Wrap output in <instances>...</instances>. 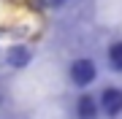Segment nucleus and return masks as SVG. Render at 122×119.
Wrapping results in <instances>:
<instances>
[{"instance_id":"1","label":"nucleus","mask_w":122,"mask_h":119,"mask_svg":"<svg viewBox=\"0 0 122 119\" xmlns=\"http://www.w3.org/2000/svg\"><path fill=\"white\" fill-rule=\"evenodd\" d=\"M95 76H98V71H95V62H92V60H76L73 65H71V79H73L79 87L92 84Z\"/></svg>"},{"instance_id":"2","label":"nucleus","mask_w":122,"mask_h":119,"mask_svg":"<svg viewBox=\"0 0 122 119\" xmlns=\"http://www.w3.org/2000/svg\"><path fill=\"white\" fill-rule=\"evenodd\" d=\"M98 106L103 108L109 116H119V114H122V89H117V87L103 89V95H100V103H98Z\"/></svg>"},{"instance_id":"3","label":"nucleus","mask_w":122,"mask_h":119,"mask_svg":"<svg viewBox=\"0 0 122 119\" xmlns=\"http://www.w3.org/2000/svg\"><path fill=\"white\" fill-rule=\"evenodd\" d=\"M76 116L79 119H95L98 116V100L92 95H81L76 103Z\"/></svg>"},{"instance_id":"4","label":"nucleus","mask_w":122,"mask_h":119,"mask_svg":"<svg viewBox=\"0 0 122 119\" xmlns=\"http://www.w3.org/2000/svg\"><path fill=\"white\" fill-rule=\"evenodd\" d=\"M27 62H30V49H27V46H14L11 52H8V65L25 68Z\"/></svg>"},{"instance_id":"5","label":"nucleus","mask_w":122,"mask_h":119,"mask_svg":"<svg viewBox=\"0 0 122 119\" xmlns=\"http://www.w3.org/2000/svg\"><path fill=\"white\" fill-rule=\"evenodd\" d=\"M109 62H111L114 71H119V73H122V41L111 43V49H109Z\"/></svg>"}]
</instances>
